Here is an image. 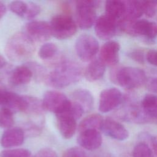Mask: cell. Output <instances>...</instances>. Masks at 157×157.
I'll use <instances>...</instances> for the list:
<instances>
[{
    "label": "cell",
    "mask_w": 157,
    "mask_h": 157,
    "mask_svg": "<svg viewBox=\"0 0 157 157\" xmlns=\"http://www.w3.org/2000/svg\"><path fill=\"white\" fill-rule=\"evenodd\" d=\"M107 15L119 21L121 20L125 12V4L124 1H107L105 4Z\"/></svg>",
    "instance_id": "obj_22"
},
{
    "label": "cell",
    "mask_w": 157,
    "mask_h": 157,
    "mask_svg": "<svg viewBox=\"0 0 157 157\" xmlns=\"http://www.w3.org/2000/svg\"><path fill=\"white\" fill-rule=\"evenodd\" d=\"M70 101L71 100L63 93L52 90L48 91L44 94L42 104L44 110L53 112L56 115L67 109Z\"/></svg>",
    "instance_id": "obj_8"
},
{
    "label": "cell",
    "mask_w": 157,
    "mask_h": 157,
    "mask_svg": "<svg viewBox=\"0 0 157 157\" xmlns=\"http://www.w3.org/2000/svg\"><path fill=\"white\" fill-rule=\"evenodd\" d=\"M102 117L97 113L91 114L83 118L78 124L79 132L90 129L101 130L104 123Z\"/></svg>",
    "instance_id": "obj_23"
},
{
    "label": "cell",
    "mask_w": 157,
    "mask_h": 157,
    "mask_svg": "<svg viewBox=\"0 0 157 157\" xmlns=\"http://www.w3.org/2000/svg\"><path fill=\"white\" fill-rule=\"evenodd\" d=\"M35 51L34 42L25 33H17L7 42L5 53L9 59L15 62L25 61Z\"/></svg>",
    "instance_id": "obj_2"
},
{
    "label": "cell",
    "mask_w": 157,
    "mask_h": 157,
    "mask_svg": "<svg viewBox=\"0 0 157 157\" xmlns=\"http://www.w3.org/2000/svg\"><path fill=\"white\" fill-rule=\"evenodd\" d=\"M6 12V7L4 3L0 1V19L2 18Z\"/></svg>",
    "instance_id": "obj_39"
},
{
    "label": "cell",
    "mask_w": 157,
    "mask_h": 157,
    "mask_svg": "<svg viewBox=\"0 0 157 157\" xmlns=\"http://www.w3.org/2000/svg\"><path fill=\"white\" fill-rule=\"evenodd\" d=\"M118 29L132 36H139L147 40H154L157 36V24L145 19L134 21L121 20L118 21Z\"/></svg>",
    "instance_id": "obj_4"
},
{
    "label": "cell",
    "mask_w": 157,
    "mask_h": 157,
    "mask_svg": "<svg viewBox=\"0 0 157 157\" xmlns=\"http://www.w3.org/2000/svg\"><path fill=\"white\" fill-rule=\"evenodd\" d=\"M49 24L52 35L59 40L68 39L77 32L75 21L66 14H59L53 17Z\"/></svg>",
    "instance_id": "obj_6"
},
{
    "label": "cell",
    "mask_w": 157,
    "mask_h": 157,
    "mask_svg": "<svg viewBox=\"0 0 157 157\" xmlns=\"http://www.w3.org/2000/svg\"><path fill=\"white\" fill-rule=\"evenodd\" d=\"M123 101V95L116 88H109L102 90L99 95V110L102 113L109 112L118 107Z\"/></svg>",
    "instance_id": "obj_9"
},
{
    "label": "cell",
    "mask_w": 157,
    "mask_h": 157,
    "mask_svg": "<svg viewBox=\"0 0 157 157\" xmlns=\"http://www.w3.org/2000/svg\"><path fill=\"white\" fill-rule=\"evenodd\" d=\"M124 2L125 4V12L121 20L126 21H134L138 20L143 14L140 1H124Z\"/></svg>",
    "instance_id": "obj_24"
},
{
    "label": "cell",
    "mask_w": 157,
    "mask_h": 157,
    "mask_svg": "<svg viewBox=\"0 0 157 157\" xmlns=\"http://www.w3.org/2000/svg\"><path fill=\"white\" fill-rule=\"evenodd\" d=\"M9 8L13 13L25 18L28 9V2L21 1H12L9 4Z\"/></svg>",
    "instance_id": "obj_27"
},
{
    "label": "cell",
    "mask_w": 157,
    "mask_h": 157,
    "mask_svg": "<svg viewBox=\"0 0 157 157\" xmlns=\"http://www.w3.org/2000/svg\"><path fill=\"white\" fill-rule=\"evenodd\" d=\"M102 136L98 130L90 129L79 133L77 137L78 144L88 150H94L98 148L102 144Z\"/></svg>",
    "instance_id": "obj_15"
},
{
    "label": "cell",
    "mask_w": 157,
    "mask_h": 157,
    "mask_svg": "<svg viewBox=\"0 0 157 157\" xmlns=\"http://www.w3.org/2000/svg\"><path fill=\"white\" fill-rule=\"evenodd\" d=\"M99 1L80 0L75 1L76 18L80 28H90L96 21V9L100 4Z\"/></svg>",
    "instance_id": "obj_5"
},
{
    "label": "cell",
    "mask_w": 157,
    "mask_h": 157,
    "mask_svg": "<svg viewBox=\"0 0 157 157\" xmlns=\"http://www.w3.org/2000/svg\"><path fill=\"white\" fill-rule=\"evenodd\" d=\"M128 56L132 59V60L139 63H144L145 60V57L144 55V52L139 49H134L128 52Z\"/></svg>",
    "instance_id": "obj_34"
},
{
    "label": "cell",
    "mask_w": 157,
    "mask_h": 157,
    "mask_svg": "<svg viewBox=\"0 0 157 157\" xmlns=\"http://www.w3.org/2000/svg\"><path fill=\"white\" fill-rule=\"evenodd\" d=\"M146 59L149 63L153 66H157V50H148L146 55Z\"/></svg>",
    "instance_id": "obj_36"
},
{
    "label": "cell",
    "mask_w": 157,
    "mask_h": 157,
    "mask_svg": "<svg viewBox=\"0 0 157 157\" xmlns=\"http://www.w3.org/2000/svg\"><path fill=\"white\" fill-rule=\"evenodd\" d=\"M34 157H58V156L52 149L45 148L40 150Z\"/></svg>",
    "instance_id": "obj_35"
},
{
    "label": "cell",
    "mask_w": 157,
    "mask_h": 157,
    "mask_svg": "<svg viewBox=\"0 0 157 157\" xmlns=\"http://www.w3.org/2000/svg\"><path fill=\"white\" fill-rule=\"evenodd\" d=\"M146 85L148 90L152 93H157V78H151L147 80Z\"/></svg>",
    "instance_id": "obj_37"
},
{
    "label": "cell",
    "mask_w": 157,
    "mask_h": 157,
    "mask_svg": "<svg viewBox=\"0 0 157 157\" xmlns=\"http://www.w3.org/2000/svg\"><path fill=\"white\" fill-rule=\"evenodd\" d=\"M140 107L148 122L157 124V95H145L141 101Z\"/></svg>",
    "instance_id": "obj_18"
},
{
    "label": "cell",
    "mask_w": 157,
    "mask_h": 157,
    "mask_svg": "<svg viewBox=\"0 0 157 157\" xmlns=\"http://www.w3.org/2000/svg\"><path fill=\"white\" fill-rule=\"evenodd\" d=\"M56 124L61 135L65 139L71 138L77 129V120L69 113L56 115Z\"/></svg>",
    "instance_id": "obj_16"
},
{
    "label": "cell",
    "mask_w": 157,
    "mask_h": 157,
    "mask_svg": "<svg viewBox=\"0 0 157 157\" xmlns=\"http://www.w3.org/2000/svg\"><path fill=\"white\" fill-rule=\"evenodd\" d=\"M13 113L4 108L0 109V128L9 129L12 128L14 123Z\"/></svg>",
    "instance_id": "obj_26"
},
{
    "label": "cell",
    "mask_w": 157,
    "mask_h": 157,
    "mask_svg": "<svg viewBox=\"0 0 157 157\" xmlns=\"http://www.w3.org/2000/svg\"><path fill=\"white\" fill-rule=\"evenodd\" d=\"M62 157H85L83 150L77 147H71L64 151Z\"/></svg>",
    "instance_id": "obj_33"
},
{
    "label": "cell",
    "mask_w": 157,
    "mask_h": 157,
    "mask_svg": "<svg viewBox=\"0 0 157 157\" xmlns=\"http://www.w3.org/2000/svg\"><path fill=\"white\" fill-rule=\"evenodd\" d=\"M58 54V48L54 44L47 42L43 44L39 48L38 55L44 60L50 61L54 59Z\"/></svg>",
    "instance_id": "obj_25"
},
{
    "label": "cell",
    "mask_w": 157,
    "mask_h": 157,
    "mask_svg": "<svg viewBox=\"0 0 157 157\" xmlns=\"http://www.w3.org/2000/svg\"><path fill=\"white\" fill-rule=\"evenodd\" d=\"M33 73L27 65L16 67L11 72L9 82L13 86H21L28 83L33 78Z\"/></svg>",
    "instance_id": "obj_19"
},
{
    "label": "cell",
    "mask_w": 157,
    "mask_h": 157,
    "mask_svg": "<svg viewBox=\"0 0 157 157\" xmlns=\"http://www.w3.org/2000/svg\"><path fill=\"white\" fill-rule=\"evenodd\" d=\"M75 49L78 57L83 61H92L99 50L97 39L90 34L80 36L75 44Z\"/></svg>",
    "instance_id": "obj_7"
},
{
    "label": "cell",
    "mask_w": 157,
    "mask_h": 157,
    "mask_svg": "<svg viewBox=\"0 0 157 157\" xmlns=\"http://www.w3.org/2000/svg\"><path fill=\"white\" fill-rule=\"evenodd\" d=\"M25 136V132L21 128L12 127L7 129L1 136V146L6 148L19 146L23 143Z\"/></svg>",
    "instance_id": "obj_17"
},
{
    "label": "cell",
    "mask_w": 157,
    "mask_h": 157,
    "mask_svg": "<svg viewBox=\"0 0 157 157\" xmlns=\"http://www.w3.org/2000/svg\"><path fill=\"white\" fill-rule=\"evenodd\" d=\"M151 145L152 147V153L153 157H157V136L151 138Z\"/></svg>",
    "instance_id": "obj_38"
},
{
    "label": "cell",
    "mask_w": 157,
    "mask_h": 157,
    "mask_svg": "<svg viewBox=\"0 0 157 157\" xmlns=\"http://www.w3.org/2000/svg\"><path fill=\"white\" fill-rule=\"evenodd\" d=\"M82 74V68L78 63L63 60L58 63L55 69L48 74L45 81L52 87L63 88L78 82Z\"/></svg>",
    "instance_id": "obj_1"
},
{
    "label": "cell",
    "mask_w": 157,
    "mask_h": 157,
    "mask_svg": "<svg viewBox=\"0 0 157 157\" xmlns=\"http://www.w3.org/2000/svg\"><path fill=\"white\" fill-rule=\"evenodd\" d=\"M72 101L80 104L85 112H90L94 105V98L91 93L86 89H77L72 93Z\"/></svg>",
    "instance_id": "obj_21"
},
{
    "label": "cell",
    "mask_w": 157,
    "mask_h": 157,
    "mask_svg": "<svg viewBox=\"0 0 157 157\" xmlns=\"http://www.w3.org/2000/svg\"><path fill=\"white\" fill-rule=\"evenodd\" d=\"M40 12V7L34 2H28V9L25 18L33 19Z\"/></svg>",
    "instance_id": "obj_32"
},
{
    "label": "cell",
    "mask_w": 157,
    "mask_h": 157,
    "mask_svg": "<svg viewBox=\"0 0 157 157\" xmlns=\"http://www.w3.org/2000/svg\"><path fill=\"white\" fill-rule=\"evenodd\" d=\"M120 50L118 42L114 40L107 41L100 49L99 59L105 65L115 66L119 61Z\"/></svg>",
    "instance_id": "obj_13"
},
{
    "label": "cell",
    "mask_w": 157,
    "mask_h": 157,
    "mask_svg": "<svg viewBox=\"0 0 157 157\" xmlns=\"http://www.w3.org/2000/svg\"><path fill=\"white\" fill-rule=\"evenodd\" d=\"M112 78L128 90L137 88L146 83L147 78L145 72L141 69L135 67H123L112 74Z\"/></svg>",
    "instance_id": "obj_3"
},
{
    "label": "cell",
    "mask_w": 157,
    "mask_h": 157,
    "mask_svg": "<svg viewBox=\"0 0 157 157\" xmlns=\"http://www.w3.org/2000/svg\"><path fill=\"white\" fill-rule=\"evenodd\" d=\"M101 130L106 136L118 140H124L129 136V132L126 128L110 118H107L104 120Z\"/></svg>",
    "instance_id": "obj_14"
},
{
    "label": "cell",
    "mask_w": 157,
    "mask_h": 157,
    "mask_svg": "<svg viewBox=\"0 0 157 157\" xmlns=\"http://www.w3.org/2000/svg\"><path fill=\"white\" fill-rule=\"evenodd\" d=\"M118 21L104 14L99 17L95 22L94 31L97 36L102 40L112 38L118 29Z\"/></svg>",
    "instance_id": "obj_11"
},
{
    "label": "cell",
    "mask_w": 157,
    "mask_h": 157,
    "mask_svg": "<svg viewBox=\"0 0 157 157\" xmlns=\"http://www.w3.org/2000/svg\"><path fill=\"white\" fill-rule=\"evenodd\" d=\"M105 71V65L100 59H93L86 68L85 76L87 80L95 82L101 79Z\"/></svg>",
    "instance_id": "obj_20"
},
{
    "label": "cell",
    "mask_w": 157,
    "mask_h": 157,
    "mask_svg": "<svg viewBox=\"0 0 157 157\" xmlns=\"http://www.w3.org/2000/svg\"><path fill=\"white\" fill-rule=\"evenodd\" d=\"M143 13L148 17H153L157 10V1H140Z\"/></svg>",
    "instance_id": "obj_31"
},
{
    "label": "cell",
    "mask_w": 157,
    "mask_h": 157,
    "mask_svg": "<svg viewBox=\"0 0 157 157\" xmlns=\"http://www.w3.org/2000/svg\"><path fill=\"white\" fill-rule=\"evenodd\" d=\"M6 63L7 62L5 58L0 55V69H1L2 67H4L6 66Z\"/></svg>",
    "instance_id": "obj_40"
},
{
    "label": "cell",
    "mask_w": 157,
    "mask_h": 157,
    "mask_svg": "<svg viewBox=\"0 0 157 157\" xmlns=\"http://www.w3.org/2000/svg\"><path fill=\"white\" fill-rule=\"evenodd\" d=\"M25 31V33L34 42H45L52 36L50 24L44 21L29 22L26 25Z\"/></svg>",
    "instance_id": "obj_12"
},
{
    "label": "cell",
    "mask_w": 157,
    "mask_h": 157,
    "mask_svg": "<svg viewBox=\"0 0 157 157\" xmlns=\"http://www.w3.org/2000/svg\"><path fill=\"white\" fill-rule=\"evenodd\" d=\"M1 157H33L31 151L25 148L7 149L1 152Z\"/></svg>",
    "instance_id": "obj_29"
},
{
    "label": "cell",
    "mask_w": 157,
    "mask_h": 157,
    "mask_svg": "<svg viewBox=\"0 0 157 157\" xmlns=\"http://www.w3.org/2000/svg\"><path fill=\"white\" fill-rule=\"evenodd\" d=\"M0 106L9 110L13 113L25 112L28 101L26 96H21L12 91L0 90Z\"/></svg>",
    "instance_id": "obj_10"
},
{
    "label": "cell",
    "mask_w": 157,
    "mask_h": 157,
    "mask_svg": "<svg viewBox=\"0 0 157 157\" xmlns=\"http://www.w3.org/2000/svg\"><path fill=\"white\" fill-rule=\"evenodd\" d=\"M132 157H153V156L148 145L144 142H140L134 148Z\"/></svg>",
    "instance_id": "obj_30"
},
{
    "label": "cell",
    "mask_w": 157,
    "mask_h": 157,
    "mask_svg": "<svg viewBox=\"0 0 157 157\" xmlns=\"http://www.w3.org/2000/svg\"><path fill=\"white\" fill-rule=\"evenodd\" d=\"M31 69L33 73V77L37 81H42L46 79L47 74H46V71L45 68L36 63H29L26 64Z\"/></svg>",
    "instance_id": "obj_28"
}]
</instances>
